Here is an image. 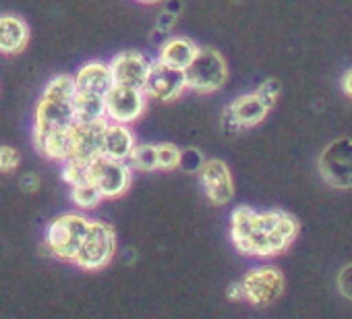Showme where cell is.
Listing matches in <instances>:
<instances>
[{
  "mask_svg": "<svg viewBox=\"0 0 352 319\" xmlns=\"http://www.w3.org/2000/svg\"><path fill=\"white\" fill-rule=\"evenodd\" d=\"M73 98V75L60 73L46 83L36 104L32 129L34 147L52 162H65L71 151V129L75 122Z\"/></svg>",
  "mask_w": 352,
  "mask_h": 319,
  "instance_id": "6da1fadb",
  "label": "cell"
},
{
  "mask_svg": "<svg viewBox=\"0 0 352 319\" xmlns=\"http://www.w3.org/2000/svg\"><path fill=\"white\" fill-rule=\"evenodd\" d=\"M298 234V222L284 210H255L239 206L230 214V241L249 257H276L286 253Z\"/></svg>",
  "mask_w": 352,
  "mask_h": 319,
  "instance_id": "7a4b0ae2",
  "label": "cell"
},
{
  "mask_svg": "<svg viewBox=\"0 0 352 319\" xmlns=\"http://www.w3.org/2000/svg\"><path fill=\"white\" fill-rule=\"evenodd\" d=\"M89 220L85 214L81 212H67L56 216L44 232V247L46 251L60 259V261H71L77 255V249L87 232Z\"/></svg>",
  "mask_w": 352,
  "mask_h": 319,
  "instance_id": "3957f363",
  "label": "cell"
},
{
  "mask_svg": "<svg viewBox=\"0 0 352 319\" xmlns=\"http://www.w3.org/2000/svg\"><path fill=\"white\" fill-rule=\"evenodd\" d=\"M116 247H118V239L114 226L104 220H89L87 232L77 249L73 263L85 272L104 270L114 259Z\"/></svg>",
  "mask_w": 352,
  "mask_h": 319,
  "instance_id": "277c9868",
  "label": "cell"
},
{
  "mask_svg": "<svg viewBox=\"0 0 352 319\" xmlns=\"http://www.w3.org/2000/svg\"><path fill=\"white\" fill-rule=\"evenodd\" d=\"M185 81H187L189 91H195L201 96H210V94L220 91L228 81L226 58L216 48H208V46L201 48L199 46L195 58L185 69Z\"/></svg>",
  "mask_w": 352,
  "mask_h": 319,
  "instance_id": "5b68a950",
  "label": "cell"
},
{
  "mask_svg": "<svg viewBox=\"0 0 352 319\" xmlns=\"http://www.w3.org/2000/svg\"><path fill=\"white\" fill-rule=\"evenodd\" d=\"M133 173L129 162L98 155L87 166V181L96 185L104 199H118L131 189Z\"/></svg>",
  "mask_w": 352,
  "mask_h": 319,
  "instance_id": "8992f818",
  "label": "cell"
},
{
  "mask_svg": "<svg viewBox=\"0 0 352 319\" xmlns=\"http://www.w3.org/2000/svg\"><path fill=\"white\" fill-rule=\"evenodd\" d=\"M149 98L143 87L114 83L104 96V114L110 122L133 124L137 122L147 110Z\"/></svg>",
  "mask_w": 352,
  "mask_h": 319,
  "instance_id": "52a82bcc",
  "label": "cell"
},
{
  "mask_svg": "<svg viewBox=\"0 0 352 319\" xmlns=\"http://www.w3.org/2000/svg\"><path fill=\"white\" fill-rule=\"evenodd\" d=\"M241 286H243V296L247 302L255 307H270L284 294L286 280L278 267L259 265V267L249 270L243 276Z\"/></svg>",
  "mask_w": 352,
  "mask_h": 319,
  "instance_id": "ba28073f",
  "label": "cell"
},
{
  "mask_svg": "<svg viewBox=\"0 0 352 319\" xmlns=\"http://www.w3.org/2000/svg\"><path fill=\"white\" fill-rule=\"evenodd\" d=\"M319 173L329 187L352 189V139H336L321 151Z\"/></svg>",
  "mask_w": 352,
  "mask_h": 319,
  "instance_id": "9c48e42d",
  "label": "cell"
},
{
  "mask_svg": "<svg viewBox=\"0 0 352 319\" xmlns=\"http://www.w3.org/2000/svg\"><path fill=\"white\" fill-rule=\"evenodd\" d=\"M143 91L147 94L149 100H155V102H164V104L176 102L187 91L185 71L168 67L155 58L149 65V73H147Z\"/></svg>",
  "mask_w": 352,
  "mask_h": 319,
  "instance_id": "30bf717a",
  "label": "cell"
},
{
  "mask_svg": "<svg viewBox=\"0 0 352 319\" xmlns=\"http://www.w3.org/2000/svg\"><path fill=\"white\" fill-rule=\"evenodd\" d=\"M274 108L272 102H267L257 89L251 94H243L234 98L226 110H224V124L232 131H247L263 122Z\"/></svg>",
  "mask_w": 352,
  "mask_h": 319,
  "instance_id": "8fae6325",
  "label": "cell"
},
{
  "mask_svg": "<svg viewBox=\"0 0 352 319\" xmlns=\"http://www.w3.org/2000/svg\"><path fill=\"white\" fill-rule=\"evenodd\" d=\"M199 181L206 197L214 206H226L234 199V179L230 166L220 157L206 160L199 166Z\"/></svg>",
  "mask_w": 352,
  "mask_h": 319,
  "instance_id": "7c38bea8",
  "label": "cell"
},
{
  "mask_svg": "<svg viewBox=\"0 0 352 319\" xmlns=\"http://www.w3.org/2000/svg\"><path fill=\"white\" fill-rule=\"evenodd\" d=\"M106 118L94 122H73L71 129V151L69 157L89 164L91 160L102 155V133L106 126ZM67 157V160H69Z\"/></svg>",
  "mask_w": 352,
  "mask_h": 319,
  "instance_id": "4fadbf2b",
  "label": "cell"
},
{
  "mask_svg": "<svg viewBox=\"0 0 352 319\" xmlns=\"http://www.w3.org/2000/svg\"><path fill=\"white\" fill-rule=\"evenodd\" d=\"M114 83H122V85H133V87H143L147 73H149V58L141 52L135 50H124L112 56V60L108 63Z\"/></svg>",
  "mask_w": 352,
  "mask_h": 319,
  "instance_id": "5bb4252c",
  "label": "cell"
},
{
  "mask_svg": "<svg viewBox=\"0 0 352 319\" xmlns=\"http://www.w3.org/2000/svg\"><path fill=\"white\" fill-rule=\"evenodd\" d=\"M137 145V137L131 131V124L120 122H106L102 133V155L110 160H120L129 162V155Z\"/></svg>",
  "mask_w": 352,
  "mask_h": 319,
  "instance_id": "9a60e30c",
  "label": "cell"
},
{
  "mask_svg": "<svg viewBox=\"0 0 352 319\" xmlns=\"http://www.w3.org/2000/svg\"><path fill=\"white\" fill-rule=\"evenodd\" d=\"M30 25L23 17L13 13L0 15V54L17 56L30 44Z\"/></svg>",
  "mask_w": 352,
  "mask_h": 319,
  "instance_id": "2e32d148",
  "label": "cell"
},
{
  "mask_svg": "<svg viewBox=\"0 0 352 319\" xmlns=\"http://www.w3.org/2000/svg\"><path fill=\"white\" fill-rule=\"evenodd\" d=\"M73 81H75V89L102 94V96H106V91L114 85L110 65L104 60H89L81 65L73 75Z\"/></svg>",
  "mask_w": 352,
  "mask_h": 319,
  "instance_id": "e0dca14e",
  "label": "cell"
},
{
  "mask_svg": "<svg viewBox=\"0 0 352 319\" xmlns=\"http://www.w3.org/2000/svg\"><path fill=\"white\" fill-rule=\"evenodd\" d=\"M197 50H199V44L193 42L191 38L172 36V38H166V42L160 46L157 60L168 65V67L185 71L191 65V60L195 58Z\"/></svg>",
  "mask_w": 352,
  "mask_h": 319,
  "instance_id": "ac0fdd59",
  "label": "cell"
},
{
  "mask_svg": "<svg viewBox=\"0 0 352 319\" xmlns=\"http://www.w3.org/2000/svg\"><path fill=\"white\" fill-rule=\"evenodd\" d=\"M73 114H75L77 122H94V120L106 118V114H104V96L102 94H91V91L75 89Z\"/></svg>",
  "mask_w": 352,
  "mask_h": 319,
  "instance_id": "d6986e66",
  "label": "cell"
},
{
  "mask_svg": "<svg viewBox=\"0 0 352 319\" xmlns=\"http://www.w3.org/2000/svg\"><path fill=\"white\" fill-rule=\"evenodd\" d=\"M69 197H71V201L75 204V208L81 210V212H91V210H96V208L104 201L102 193H100V191L96 189V185H91L89 181L71 185Z\"/></svg>",
  "mask_w": 352,
  "mask_h": 319,
  "instance_id": "ffe728a7",
  "label": "cell"
},
{
  "mask_svg": "<svg viewBox=\"0 0 352 319\" xmlns=\"http://www.w3.org/2000/svg\"><path fill=\"white\" fill-rule=\"evenodd\" d=\"M129 164H131L133 170H139V173H153V170H157L155 143H137L133 153L129 155Z\"/></svg>",
  "mask_w": 352,
  "mask_h": 319,
  "instance_id": "44dd1931",
  "label": "cell"
},
{
  "mask_svg": "<svg viewBox=\"0 0 352 319\" xmlns=\"http://www.w3.org/2000/svg\"><path fill=\"white\" fill-rule=\"evenodd\" d=\"M155 153H157V170H176L181 168L183 160H185V151L174 145V143H155Z\"/></svg>",
  "mask_w": 352,
  "mask_h": 319,
  "instance_id": "7402d4cb",
  "label": "cell"
},
{
  "mask_svg": "<svg viewBox=\"0 0 352 319\" xmlns=\"http://www.w3.org/2000/svg\"><path fill=\"white\" fill-rule=\"evenodd\" d=\"M21 155L13 145H0V173L11 175L19 168Z\"/></svg>",
  "mask_w": 352,
  "mask_h": 319,
  "instance_id": "603a6c76",
  "label": "cell"
},
{
  "mask_svg": "<svg viewBox=\"0 0 352 319\" xmlns=\"http://www.w3.org/2000/svg\"><path fill=\"white\" fill-rule=\"evenodd\" d=\"M257 91H259L267 102H272V104L276 106V102H278V98H280L282 87H280V81H276V79H267V81H263V83L257 87Z\"/></svg>",
  "mask_w": 352,
  "mask_h": 319,
  "instance_id": "cb8c5ba5",
  "label": "cell"
},
{
  "mask_svg": "<svg viewBox=\"0 0 352 319\" xmlns=\"http://www.w3.org/2000/svg\"><path fill=\"white\" fill-rule=\"evenodd\" d=\"M174 23H176V13H174V11H164V13H160V17H157L155 30L162 32V34H168V32L174 28Z\"/></svg>",
  "mask_w": 352,
  "mask_h": 319,
  "instance_id": "d4e9b609",
  "label": "cell"
},
{
  "mask_svg": "<svg viewBox=\"0 0 352 319\" xmlns=\"http://www.w3.org/2000/svg\"><path fill=\"white\" fill-rule=\"evenodd\" d=\"M226 296H228L230 300H234V302H239V300H245L241 282H234V284H230V286H228V290H226Z\"/></svg>",
  "mask_w": 352,
  "mask_h": 319,
  "instance_id": "484cf974",
  "label": "cell"
},
{
  "mask_svg": "<svg viewBox=\"0 0 352 319\" xmlns=\"http://www.w3.org/2000/svg\"><path fill=\"white\" fill-rule=\"evenodd\" d=\"M21 185H23V189H25V191H38V187H40V179H38L34 173H30V175H25V177L21 179Z\"/></svg>",
  "mask_w": 352,
  "mask_h": 319,
  "instance_id": "4316f807",
  "label": "cell"
},
{
  "mask_svg": "<svg viewBox=\"0 0 352 319\" xmlns=\"http://www.w3.org/2000/svg\"><path fill=\"white\" fill-rule=\"evenodd\" d=\"M342 91H344V96H348L350 100H352V69H348L344 75H342Z\"/></svg>",
  "mask_w": 352,
  "mask_h": 319,
  "instance_id": "83f0119b",
  "label": "cell"
},
{
  "mask_svg": "<svg viewBox=\"0 0 352 319\" xmlns=\"http://www.w3.org/2000/svg\"><path fill=\"white\" fill-rule=\"evenodd\" d=\"M137 3H141V5H157V3H162V0H137Z\"/></svg>",
  "mask_w": 352,
  "mask_h": 319,
  "instance_id": "f1b7e54d",
  "label": "cell"
}]
</instances>
